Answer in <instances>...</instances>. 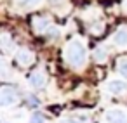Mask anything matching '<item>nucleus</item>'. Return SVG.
<instances>
[{"label":"nucleus","mask_w":127,"mask_h":123,"mask_svg":"<svg viewBox=\"0 0 127 123\" xmlns=\"http://www.w3.org/2000/svg\"><path fill=\"white\" fill-rule=\"evenodd\" d=\"M64 59L68 64H71L73 68H82L85 64L87 59V52H85V45L80 40H71L64 45Z\"/></svg>","instance_id":"1"},{"label":"nucleus","mask_w":127,"mask_h":123,"mask_svg":"<svg viewBox=\"0 0 127 123\" xmlns=\"http://www.w3.org/2000/svg\"><path fill=\"white\" fill-rule=\"evenodd\" d=\"M18 92L12 88V87H7V85H4L2 88H0V106H4V107H7V106H12V104H16L18 102Z\"/></svg>","instance_id":"2"},{"label":"nucleus","mask_w":127,"mask_h":123,"mask_svg":"<svg viewBox=\"0 0 127 123\" xmlns=\"http://www.w3.org/2000/svg\"><path fill=\"white\" fill-rule=\"evenodd\" d=\"M106 123H127V114L122 109H110L104 114Z\"/></svg>","instance_id":"3"},{"label":"nucleus","mask_w":127,"mask_h":123,"mask_svg":"<svg viewBox=\"0 0 127 123\" xmlns=\"http://www.w3.org/2000/svg\"><path fill=\"white\" fill-rule=\"evenodd\" d=\"M16 59H18V62H19L21 66H30V64H33L35 56H33V52L28 50V49H19V50L16 52Z\"/></svg>","instance_id":"4"},{"label":"nucleus","mask_w":127,"mask_h":123,"mask_svg":"<svg viewBox=\"0 0 127 123\" xmlns=\"http://www.w3.org/2000/svg\"><path fill=\"white\" fill-rule=\"evenodd\" d=\"M28 82H30V85H32L33 88H44L47 78H45V75H44L42 71H33V73L28 76Z\"/></svg>","instance_id":"5"},{"label":"nucleus","mask_w":127,"mask_h":123,"mask_svg":"<svg viewBox=\"0 0 127 123\" xmlns=\"http://www.w3.org/2000/svg\"><path fill=\"white\" fill-rule=\"evenodd\" d=\"M106 88L111 94H122V92L127 90V82H124V80H111V82H108Z\"/></svg>","instance_id":"6"},{"label":"nucleus","mask_w":127,"mask_h":123,"mask_svg":"<svg viewBox=\"0 0 127 123\" xmlns=\"http://www.w3.org/2000/svg\"><path fill=\"white\" fill-rule=\"evenodd\" d=\"M49 28H51V23L47 18H35L33 19V30L37 33H45V31H49Z\"/></svg>","instance_id":"7"},{"label":"nucleus","mask_w":127,"mask_h":123,"mask_svg":"<svg viewBox=\"0 0 127 123\" xmlns=\"http://www.w3.org/2000/svg\"><path fill=\"white\" fill-rule=\"evenodd\" d=\"M113 42H115V45H118V47H127V30H125V28L118 30V31L113 35Z\"/></svg>","instance_id":"8"},{"label":"nucleus","mask_w":127,"mask_h":123,"mask_svg":"<svg viewBox=\"0 0 127 123\" xmlns=\"http://www.w3.org/2000/svg\"><path fill=\"white\" fill-rule=\"evenodd\" d=\"M106 59H108V50H106V47H101V45L96 47V49H94V61L101 64V62H104Z\"/></svg>","instance_id":"9"},{"label":"nucleus","mask_w":127,"mask_h":123,"mask_svg":"<svg viewBox=\"0 0 127 123\" xmlns=\"http://www.w3.org/2000/svg\"><path fill=\"white\" fill-rule=\"evenodd\" d=\"M117 69H118V73H120L124 78H127V57H120V59H118Z\"/></svg>","instance_id":"10"},{"label":"nucleus","mask_w":127,"mask_h":123,"mask_svg":"<svg viewBox=\"0 0 127 123\" xmlns=\"http://www.w3.org/2000/svg\"><path fill=\"white\" fill-rule=\"evenodd\" d=\"M18 2H19V5H21V7H25V9H32V7L38 5L42 0H18Z\"/></svg>","instance_id":"11"},{"label":"nucleus","mask_w":127,"mask_h":123,"mask_svg":"<svg viewBox=\"0 0 127 123\" xmlns=\"http://www.w3.org/2000/svg\"><path fill=\"white\" fill-rule=\"evenodd\" d=\"M44 121H45V118L42 113H33L30 116V123H44Z\"/></svg>","instance_id":"12"},{"label":"nucleus","mask_w":127,"mask_h":123,"mask_svg":"<svg viewBox=\"0 0 127 123\" xmlns=\"http://www.w3.org/2000/svg\"><path fill=\"white\" fill-rule=\"evenodd\" d=\"M26 104H28V107H37V106H38V99L30 94V95L26 97Z\"/></svg>","instance_id":"13"},{"label":"nucleus","mask_w":127,"mask_h":123,"mask_svg":"<svg viewBox=\"0 0 127 123\" xmlns=\"http://www.w3.org/2000/svg\"><path fill=\"white\" fill-rule=\"evenodd\" d=\"M9 45H11V38H9V35H2V49L4 50H7L9 49Z\"/></svg>","instance_id":"14"},{"label":"nucleus","mask_w":127,"mask_h":123,"mask_svg":"<svg viewBox=\"0 0 127 123\" xmlns=\"http://www.w3.org/2000/svg\"><path fill=\"white\" fill-rule=\"evenodd\" d=\"M101 31H103V24H96L92 28V33H101Z\"/></svg>","instance_id":"15"},{"label":"nucleus","mask_w":127,"mask_h":123,"mask_svg":"<svg viewBox=\"0 0 127 123\" xmlns=\"http://www.w3.org/2000/svg\"><path fill=\"white\" fill-rule=\"evenodd\" d=\"M124 9H125V11H127V0H125V4H124Z\"/></svg>","instance_id":"16"},{"label":"nucleus","mask_w":127,"mask_h":123,"mask_svg":"<svg viewBox=\"0 0 127 123\" xmlns=\"http://www.w3.org/2000/svg\"><path fill=\"white\" fill-rule=\"evenodd\" d=\"M52 2H59V0H52Z\"/></svg>","instance_id":"17"}]
</instances>
